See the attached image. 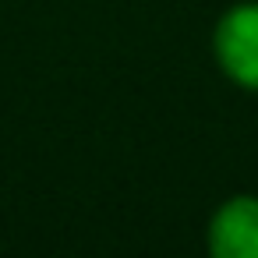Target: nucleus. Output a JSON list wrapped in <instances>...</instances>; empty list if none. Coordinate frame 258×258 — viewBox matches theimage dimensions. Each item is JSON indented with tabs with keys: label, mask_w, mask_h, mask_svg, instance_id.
I'll use <instances>...</instances> for the list:
<instances>
[{
	"label": "nucleus",
	"mask_w": 258,
	"mask_h": 258,
	"mask_svg": "<svg viewBox=\"0 0 258 258\" xmlns=\"http://www.w3.org/2000/svg\"><path fill=\"white\" fill-rule=\"evenodd\" d=\"M216 57L237 85L258 92V4H240L219 22Z\"/></svg>",
	"instance_id": "nucleus-1"
},
{
	"label": "nucleus",
	"mask_w": 258,
	"mask_h": 258,
	"mask_svg": "<svg viewBox=\"0 0 258 258\" xmlns=\"http://www.w3.org/2000/svg\"><path fill=\"white\" fill-rule=\"evenodd\" d=\"M209 247L216 258H258V198L226 202L212 216Z\"/></svg>",
	"instance_id": "nucleus-2"
}]
</instances>
